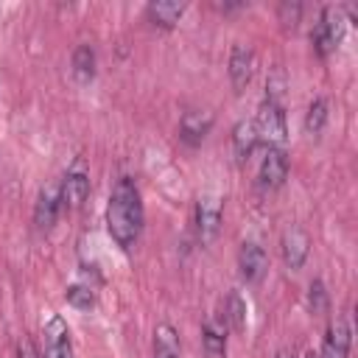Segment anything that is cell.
<instances>
[{
    "label": "cell",
    "mask_w": 358,
    "mask_h": 358,
    "mask_svg": "<svg viewBox=\"0 0 358 358\" xmlns=\"http://www.w3.org/2000/svg\"><path fill=\"white\" fill-rule=\"evenodd\" d=\"M106 229L112 241L123 249H129L143 229V201L140 190L129 176H120L112 187L109 204H106Z\"/></svg>",
    "instance_id": "6da1fadb"
},
{
    "label": "cell",
    "mask_w": 358,
    "mask_h": 358,
    "mask_svg": "<svg viewBox=\"0 0 358 358\" xmlns=\"http://www.w3.org/2000/svg\"><path fill=\"white\" fill-rule=\"evenodd\" d=\"M344 14H341V8H336V6H327L322 14H319V22H316V28H313V34H310V42H313V50L319 53V56H330L338 45H341V39H344Z\"/></svg>",
    "instance_id": "7a4b0ae2"
},
{
    "label": "cell",
    "mask_w": 358,
    "mask_h": 358,
    "mask_svg": "<svg viewBox=\"0 0 358 358\" xmlns=\"http://www.w3.org/2000/svg\"><path fill=\"white\" fill-rule=\"evenodd\" d=\"M257 126V137H263L268 145H282L285 137H288V126H285V112H282V103H271V101H263L260 106V115L255 120Z\"/></svg>",
    "instance_id": "3957f363"
},
{
    "label": "cell",
    "mask_w": 358,
    "mask_h": 358,
    "mask_svg": "<svg viewBox=\"0 0 358 358\" xmlns=\"http://www.w3.org/2000/svg\"><path fill=\"white\" fill-rule=\"evenodd\" d=\"M196 235L201 243H213L221 229V199L218 196H199L196 201Z\"/></svg>",
    "instance_id": "277c9868"
},
{
    "label": "cell",
    "mask_w": 358,
    "mask_h": 358,
    "mask_svg": "<svg viewBox=\"0 0 358 358\" xmlns=\"http://www.w3.org/2000/svg\"><path fill=\"white\" fill-rule=\"evenodd\" d=\"M39 358H73L70 330L62 316H53L42 330V355Z\"/></svg>",
    "instance_id": "5b68a950"
},
{
    "label": "cell",
    "mask_w": 358,
    "mask_h": 358,
    "mask_svg": "<svg viewBox=\"0 0 358 358\" xmlns=\"http://www.w3.org/2000/svg\"><path fill=\"white\" fill-rule=\"evenodd\" d=\"M59 185H62V204H67L73 210L81 207L87 201V196H90V173H87L84 162L76 159L73 168L64 173V179Z\"/></svg>",
    "instance_id": "8992f818"
},
{
    "label": "cell",
    "mask_w": 358,
    "mask_h": 358,
    "mask_svg": "<svg viewBox=\"0 0 358 358\" xmlns=\"http://www.w3.org/2000/svg\"><path fill=\"white\" fill-rule=\"evenodd\" d=\"M59 207H62V185L59 182H48L42 185L39 196H36V207H34V221L39 229H50L56 224V215H59Z\"/></svg>",
    "instance_id": "52a82bcc"
},
{
    "label": "cell",
    "mask_w": 358,
    "mask_h": 358,
    "mask_svg": "<svg viewBox=\"0 0 358 358\" xmlns=\"http://www.w3.org/2000/svg\"><path fill=\"white\" fill-rule=\"evenodd\" d=\"M280 249H282V260H285V266H288L291 271H299L302 263L308 260L310 238H308V232H305L302 227H288V229L282 232V243H280Z\"/></svg>",
    "instance_id": "ba28073f"
},
{
    "label": "cell",
    "mask_w": 358,
    "mask_h": 358,
    "mask_svg": "<svg viewBox=\"0 0 358 358\" xmlns=\"http://www.w3.org/2000/svg\"><path fill=\"white\" fill-rule=\"evenodd\" d=\"M266 268H268V255H266V249H263L260 243H255V241L243 243L241 252H238V271H241V277H243L246 282H257V280L266 274Z\"/></svg>",
    "instance_id": "9c48e42d"
},
{
    "label": "cell",
    "mask_w": 358,
    "mask_h": 358,
    "mask_svg": "<svg viewBox=\"0 0 358 358\" xmlns=\"http://www.w3.org/2000/svg\"><path fill=\"white\" fill-rule=\"evenodd\" d=\"M255 50L249 48V45H232V53H229V81H232V87L241 92L249 81H252V76H255Z\"/></svg>",
    "instance_id": "30bf717a"
},
{
    "label": "cell",
    "mask_w": 358,
    "mask_h": 358,
    "mask_svg": "<svg viewBox=\"0 0 358 358\" xmlns=\"http://www.w3.org/2000/svg\"><path fill=\"white\" fill-rule=\"evenodd\" d=\"M288 176V157L277 145H266V154L260 159V185L263 187H280Z\"/></svg>",
    "instance_id": "8fae6325"
},
{
    "label": "cell",
    "mask_w": 358,
    "mask_h": 358,
    "mask_svg": "<svg viewBox=\"0 0 358 358\" xmlns=\"http://www.w3.org/2000/svg\"><path fill=\"white\" fill-rule=\"evenodd\" d=\"M213 129V115L204 109H187L179 120V140L187 145H199Z\"/></svg>",
    "instance_id": "7c38bea8"
},
{
    "label": "cell",
    "mask_w": 358,
    "mask_h": 358,
    "mask_svg": "<svg viewBox=\"0 0 358 358\" xmlns=\"http://www.w3.org/2000/svg\"><path fill=\"white\" fill-rule=\"evenodd\" d=\"M257 126L255 120H238L235 129H232V154L238 162H246L257 145Z\"/></svg>",
    "instance_id": "4fadbf2b"
},
{
    "label": "cell",
    "mask_w": 358,
    "mask_h": 358,
    "mask_svg": "<svg viewBox=\"0 0 358 358\" xmlns=\"http://www.w3.org/2000/svg\"><path fill=\"white\" fill-rule=\"evenodd\" d=\"M350 327L344 319H336V324H330L327 330V338H324V350L319 358H347L350 355Z\"/></svg>",
    "instance_id": "5bb4252c"
},
{
    "label": "cell",
    "mask_w": 358,
    "mask_h": 358,
    "mask_svg": "<svg viewBox=\"0 0 358 358\" xmlns=\"http://www.w3.org/2000/svg\"><path fill=\"white\" fill-rule=\"evenodd\" d=\"M201 344H204L207 358H224V352H227V322H224V316H218L215 322H204Z\"/></svg>",
    "instance_id": "9a60e30c"
},
{
    "label": "cell",
    "mask_w": 358,
    "mask_h": 358,
    "mask_svg": "<svg viewBox=\"0 0 358 358\" xmlns=\"http://www.w3.org/2000/svg\"><path fill=\"white\" fill-rule=\"evenodd\" d=\"M145 14L154 25L159 28H173L179 22V17L185 14V3H171V0H154L145 6Z\"/></svg>",
    "instance_id": "2e32d148"
},
{
    "label": "cell",
    "mask_w": 358,
    "mask_h": 358,
    "mask_svg": "<svg viewBox=\"0 0 358 358\" xmlns=\"http://www.w3.org/2000/svg\"><path fill=\"white\" fill-rule=\"evenodd\" d=\"M70 67H73V78L78 84H90L95 78V50H92V45H78L73 50Z\"/></svg>",
    "instance_id": "e0dca14e"
},
{
    "label": "cell",
    "mask_w": 358,
    "mask_h": 358,
    "mask_svg": "<svg viewBox=\"0 0 358 358\" xmlns=\"http://www.w3.org/2000/svg\"><path fill=\"white\" fill-rule=\"evenodd\" d=\"M221 316H224L227 327L235 330V333H241V330L246 327V302H243V296H241L238 291H229V294H227Z\"/></svg>",
    "instance_id": "ac0fdd59"
},
{
    "label": "cell",
    "mask_w": 358,
    "mask_h": 358,
    "mask_svg": "<svg viewBox=\"0 0 358 358\" xmlns=\"http://www.w3.org/2000/svg\"><path fill=\"white\" fill-rule=\"evenodd\" d=\"M154 358H179V336L171 324H157V330H154Z\"/></svg>",
    "instance_id": "d6986e66"
},
{
    "label": "cell",
    "mask_w": 358,
    "mask_h": 358,
    "mask_svg": "<svg viewBox=\"0 0 358 358\" xmlns=\"http://www.w3.org/2000/svg\"><path fill=\"white\" fill-rule=\"evenodd\" d=\"M324 123H327V101L324 98H313L308 112H305V131L310 137H316V134H322Z\"/></svg>",
    "instance_id": "ffe728a7"
},
{
    "label": "cell",
    "mask_w": 358,
    "mask_h": 358,
    "mask_svg": "<svg viewBox=\"0 0 358 358\" xmlns=\"http://www.w3.org/2000/svg\"><path fill=\"white\" fill-rule=\"evenodd\" d=\"M308 308H310V313H316V316L327 313V291H324V282H322V280H313V282L308 285Z\"/></svg>",
    "instance_id": "44dd1931"
},
{
    "label": "cell",
    "mask_w": 358,
    "mask_h": 358,
    "mask_svg": "<svg viewBox=\"0 0 358 358\" xmlns=\"http://www.w3.org/2000/svg\"><path fill=\"white\" fill-rule=\"evenodd\" d=\"M285 73L280 70V67H274L271 73H268V78H266V101H271V103H280L282 101V92H285Z\"/></svg>",
    "instance_id": "7402d4cb"
},
{
    "label": "cell",
    "mask_w": 358,
    "mask_h": 358,
    "mask_svg": "<svg viewBox=\"0 0 358 358\" xmlns=\"http://www.w3.org/2000/svg\"><path fill=\"white\" fill-rule=\"evenodd\" d=\"M67 302H70L73 308H90V305L95 302L92 288H87V285H70V288H67Z\"/></svg>",
    "instance_id": "603a6c76"
},
{
    "label": "cell",
    "mask_w": 358,
    "mask_h": 358,
    "mask_svg": "<svg viewBox=\"0 0 358 358\" xmlns=\"http://www.w3.org/2000/svg\"><path fill=\"white\" fill-rule=\"evenodd\" d=\"M299 14H302V6H299V3H282V6H280V22H282L285 28H296Z\"/></svg>",
    "instance_id": "cb8c5ba5"
},
{
    "label": "cell",
    "mask_w": 358,
    "mask_h": 358,
    "mask_svg": "<svg viewBox=\"0 0 358 358\" xmlns=\"http://www.w3.org/2000/svg\"><path fill=\"white\" fill-rule=\"evenodd\" d=\"M17 358H39V355H36L34 344H31L28 338H22V341L17 344Z\"/></svg>",
    "instance_id": "d4e9b609"
},
{
    "label": "cell",
    "mask_w": 358,
    "mask_h": 358,
    "mask_svg": "<svg viewBox=\"0 0 358 358\" xmlns=\"http://www.w3.org/2000/svg\"><path fill=\"white\" fill-rule=\"evenodd\" d=\"M277 358H294V352H291V350H280Z\"/></svg>",
    "instance_id": "484cf974"
},
{
    "label": "cell",
    "mask_w": 358,
    "mask_h": 358,
    "mask_svg": "<svg viewBox=\"0 0 358 358\" xmlns=\"http://www.w3.org/2000/svg\"><path fill=\"white\" fill-rule=\"evenodd\" d=\"M305 358H319V352H316V350H308V352H305Z\"/></svg>",
    "instance_id": "4316f807"
}]
</instances>
